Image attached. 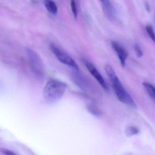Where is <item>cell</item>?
<instances>
[{
	"instance_id": "7a4b0ae2",
	"label": "cell",
	"mask_w": 155,
	"mask_h": 155,
	"mask_svg": "<svg viewBox=\"0 0 155 155\" xmlns=\"http://www.w3.org/2000/svg\"><path fill=\"white\" fill-rule=\"evenodd\" d=\"M67 88V85L64 82L54 79L50 80L44 88V98L47 103H54L61 99Z\"/></svg>"
},
{
	"instance_id": "9a60e30c",
	"label": "cell",
	"mask_w": 155,
	"mask_h": 155,
	"mask_svg": "<svg viewBox=\"0 0 155 155\" xmlns=\"http://www.w3.org/2000/svg\"><path fill=\"white\" fill-rule=\"evenodd\" d=\"M146 7L147 9V11L148 12H149L150 11V8L149 7V5L148 4H147L146 5Z\"/></svg>"
},
{
	"instance_id": "30bf717a",
	"label": "cell",
	"mask_w": 155,
	"mask_h": 155,
	"mask_svg": "<svg viewBox=\"0 0 155 155\" xmlns=\"http://www.w3.org/2000/svg\"><path fill=\"white\" fill-rule=\"evenodd\" d=\"M125 132L127 136H131L138 134L140 132V130L136 126H129L126 128Z\"/></svg>"
},
{
	"instance_id": "ba28073f",
	"label": "cell",
	"mask_w": 155,
	"mask_h": 155,
	"mask_svg": "<svg viewBox=\"0 0 155 155\" xmlns=\"http://www.w3.org/2000/svg\"><path fill=\"white\" fill-rule=\"evenodd\" d=\"M44 4L48 12L53 15L57 14L58 12V7L54 1L51 0L45 1Z\"/></svg>"
},
{
	"instance_id": "8992f818",
	"label": "cell",
	"mask_w": 155,
	"mask_h": 155,
	"mask_svg": "<svg viewBox=\"0 0 155 155\" xmlns=\"http://www.w3.org/2000/svg\"><path fill=\"white\" fill-rule=\"evenodd\" d=\"M28 56L30 60L32 66L35 72L37 73L41 74L42 72V62L38 56L35 52L31 49L27 50Z\"/></svg>"
},
{
	"instance_id": "3957f363",
	"label": "cell",
	"mask_w": 155,
	"mask_h": 155,
	"mask_svg": "<svg viewBox=\"0 0 155 155\" xmlns=\"http://www.w3.org/2000/svg\"><path fill=\"white\" fill-rule=\"evenodd\" d=\"M50 49L53 53L57 57L58 60L62 63L73 67L75 70H79V67L76 62L71 57L63 52L62 50L54 45L52 44L50 45Z\"/></svg>"
},
{
	"instance_id": "5bb4252c",
	"label": "cell",
	"mask_w": 155,
	"mask_h": 155,
	"mask_svg": "<svg viewBox=\"0 0 155 155\" xmlns=\"http://www.w3.org/2000/svg\"><path fill=\"white\" fill-rule=\"evenodd\" d=\"M0 153L3 155H16L13 152L5 148H0Z\"/></svg>"
},
{
	"instance_id": "52a82bcc",
	"label": "cell",
	"mask_w": 155,
	"mask_h": 155,
	"mask_svg": "<svg viewBox=\"0 0 155 155\" xmlns=\"http://www.w3.org/2000/svg\"><path fill=\"white\" fill-rule=\"evenodd\" d=\"M103 7V11L106 17L111 21L116 18V10L110 1H100Z\"/></svg>"
},
{
	"instance_id": "6da1fadb",
	"label": "cell",
	"mask_w": 155,
	"mask_h": 155,
	"mask_svg": "<svg viewBox=\"0 0 155 155\" xmlns=\"http://www.w3.org/2000/svg\"><path fill=\"white\" fill-rule=\"evenodd\" d=\"M105 70L119 101L125 104L136 108L137 105L134 99L124 88L114 68L110 65L107 64L105 66Z\"/></svg>"
},
{
	"instance_id": "277c9868",
	"label": "cell",
	"mask_w": 155,
	"mask_h": 155,
	"mask_svg": "<svg viewBox=\"0 0 155 155\" xmlns=\"http://www.w3.org/2000/svg\"><path fill=\"white\" fill-rule=\"evenodd\" d=\"M84 64L87 69L90 72V73L93 76V77L98 82V83L100 84V85L104 90H105L106 91H108L109 87H108V85L106 83L104 77L102 76L101 74L98 72V70L96 68L94 65L91 62L87 61V60H84Z\"/></svg>"
},
{
	"instance_id": "7c38bea8",
	"label": "cell",
	"mask_w": 155,
	"mask_h": 155,
	"mask_svg": "<svg viewBox=\"0 0 155 155\" xmlns=\"http://www.w3.org/2000/svg\"><path fill=\"white\" fill-rule=\"evenodd\" d=\"M134 48L135 52L137 56L139 58H141L143 55V53L140 46L137 44H135L134 46Z\"/></svg>"
},
{
	"instance_id": "8fae6325",
	"label": "cell",
	"mask_w": 155,
	"mask_h": 155,
	"mask_svg": "<svg viewBox=\"0 0 155 155\" xmlns=\"http://www.w3.org/2000/svg\"><path fill=\"white\" fill-rule=\"evenodd\" d=\"M146 30L151 39L155 43V34L153 26L147 25L146 26Z\"/></svg>"
},
{
	"instance_id": "5b68a950",
	"label": "cell",
	"mask_w": 155,
	"mask_h": 155,
	"mask_svg": "<svg viewBox=\"0 0 155 155\" xmlns=\"http://www.w3.org/2000/svg\"><path fill=\"white\" fill-rule=\"evenodd\" d=\"M112 48L114 50L119 58L121 65L124 67L126 65V62L128 56V54L126 49L119 43L115 41L111 42Z\"/></svg>"
},
{
	"instance_id": "9c48e42d",
	"label": "cell",
	"mask_w": 155,
	"mask_h": 155,
	"mask_svg": "<svg viewBox=\"0 0 155 155\" xmlns=\"http://www.w3.org/2000/svg\"><path fill=\"white\" fill-rule=\"evenodd\" d=\"M143 86L148 93L149 95L155 101V87L152 84L147 82H143Z\"/></svg>"
},
{
	"instance_id": "4fadbf2b",
	"label": "cell",
	"mask_w": 155,
	"mask_h": 155,
	"mask_svg": "<svg viewBox=\"0 0 155 155\" xmlns=\"http://www.w3.org/2000/svg\"><path fill=\"white\" fill-rule=\"evenodd\" d=\"M71 8L72 12L74 18H76L78 15V11L77 5L76 2L74 1H71Z\"/></svg>"
}]
</instances>
